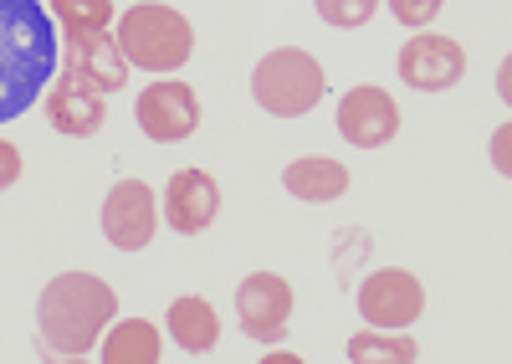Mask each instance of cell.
I'll return each mask as SVG.
<instances>
[{"mask_svg":"<svg viewBox=\"0 0 512 364\" xmlns=\"http://www.w3.org/2000/svg\"><path fill=\"white\" fill-rule=\"evenodd\" d=\"M62 67V31L41 0H0V124L21 118Z\"/></svg>","mask_w":512,"mask_h":364,"instance_id":"6da1fadb","label":"cell"},{"mask_svg":"<svg viewBox=\"0 0 512 364\" xmlns=\"http://www.w3.org/2000/svg\"><path fill=\"white\" fill-rule=\"evenodd\" d=\"M118 313V298L93 272H57L36 303V349L47 359H88L108 323Z\"/></svg>","mask_w":512,"mask_h":364,"instance_id":"7a4b0ae2","label":"cell"},{"mask_svg":"<svg viewBox=\"0 0 512 364\" xmlns=\"http://www.w3.org/2000/svg\"><path fill=\"white\" fill-rule=\"evenodd\" d=\"M113 42H118L128 67H144L154 77H169V72H180L190 62L195 26L175 6H164V0H139V6H128L118 16Z\"/></svg>","mask_w":512,"mask_h":364,"instance_id":"3957f363","label":"cell"},{"mask_svg":"<svg viewBox=\"0 0 512 364\" xmlns=\"http://www.w3.org/2000/svg\"><path fill=\"white\" fill-rule=\"evenodd\" d=\"M328 93V77L318 67L313 52L303 47H282V52H267L251 72V98L256 108H267L272 118H303L323 103Z\"/></svg>","mask_w":512,"mask_h":364,"instance_id":"277c9868","label":"cell"},{"mask_svg":"<svg viewBox=\"0 0 512 364\" xmlns=\"http://www.w3.org/2000/svg\"><path fill=\"white\" fill-rule=\"evenodd\" d=\"M41 103H47V124L67 139H93L108 124V93L72 57L57 67V77H52V88L41 93Z\"/></svg>","mask_w":512,"mask_h":364,"instance_id":"5b68a950","label":"cell"},{"mask_svg":"<svg viewBox=\"0 0 512 364\" xmlns=\"http://www.w3.org/2000/svg\"><path fill=\"white\" fill-rule=\"evenodd\" d=\"M354 303H359V318L369 323V329L400 334L425 313V288H420V277L405 272V267H379V272H369L359 282Z\"/></svg>","mask_w":512,"mask_h":364,"instance_id":"8992f818","label":"cell"},{"mask_svg":"<svg viewBox=\"0 0 512 364\" xmlns=\"http://www.w3.org/2000/svg\"><path fill=\"white\" fill-rule=\"evenodd\" d=\"M134 118L139 129L154 139V144H180L200 129V98L190 83H175V77H164V83H149L134 103Z\"/></svg>","mask_w":512,"mask_h":364,"instance_id":"52a82bcc","label":"cell"},{"mask_svg":"<svg viewBox=\"0 0 512 364\" xmlns=\"http://www.w3.org/2000/svg\"><path fill=\"white\" fill-rule=\"evenodd\" d=\"M400 83L420 88V93H446L456 88L466 77V52L461 42H451V36H436V31H420L410 36V42L400 47Z\"/></svg>","mask_w":512,"mask_h":364,"instance_id":"ba28073f","label":"cell"},{"mask_svg":"<svg viewBox=\"0 0 512 364\" xmlns=\"http://www.w3.org/2000/svg\"><path fill=\"white\" fill-rule=\"evenodd\" d=\"M159 226V200L144 180H118L103 200V236L113 241L118 252H139L154 241Z\"/></svg>","mask_w":512,"mask_h":364,"instance_id":"9c48e42d","label":"cell"},{"mask_svg":"<svg viewBox=\"0 0 512 364\" xmlns=\"http://www.w3.org/2000/svg\"><path fill=\"white\" fill-rule=\"evenodd\" d=\"M338 134H344L354 149H384L400 134V103L384 88H349L338 98Z\"/></svg>","mask_w":512,"mask_h":364,"instance_id":"30bf717a","label":"cell"},{"mask_svg":"<svg viewBox=\"0 0 512 364\" xmlns=\"http://www.w3.org/2000/svg\"><path fill=\"white\" fill-rule=\"evenodd\" d=\"M221 216V185L205 170H175L164 185V226L180 236H200Z\"/></svg>","mask_w":512,"mask_h":364,"instance_id":"8fae6325","label":"cell"},{"mask_svg":"<svg viewBox=\"0 0 512 364\" xmlns=\"http://www.w3.org/2000/svg\"><path fill=\"white\" fill-rule=\"evenodd\" d=\"M236 313H241V329L251 339H282L287 334V318H292V282L277 272H251L241 288H236Z\"/></svg>","mask_w":512,"mask_h":364,"instance_id":"7c38bea8","label":"cell"},{"mask_svg":"<svg viewBox=\"0 0 512 364\" xmlns=\"http://www.w3.org/2000/svg\"><path fill=\"white\" fill-rule=\"evenodd\" d=\"M282 185H287V195L308 200V206H328V200L349 190V165L333 154H303L282 170Z\"/></svg>","mask_w":512,"mask_h":364,"instance_id":"4fadbf2b","label":"cell"},{"mask_svg":"<svg viewBox=\"0 0 512 364\" xmlns=\"http://www.w3.org/2000/svg\"><path fill=\"white\" fill-rule=\"evenodd\" d=\"M62 42H67V57L88 72L103 93H118L128 83V62H123V52L108 31H62Z\"/></svg>","mask_w":512,"mask_h":364,"instance_id":"5bb4252c","label":"cell"},{"mask_svg":"<svg viewBox=\"0 0 512 364\" xmlns=\"http://www.w3.org/2000/svg\"><path fill=\"white\" fill-rule=\"evenodd\" d=\"M169 339H175L185 354H210L216 349V339H221V318H216V308H210L205 298H175L169 303Z\"/></svg>","mask_w":512,"mask_h":364,"instance_id":"9a60e30c","label":"cell"},{"mask_svg":"<svg viewBox=\"0 0 512 364\" xmlns=\"http://www.w3.org/2000/svg\"><path fill=\"white\" fill-rule=\"evenodd\" d=\"M98 354L108 364H154L164 354V344L149 318H123V323H108V339L98 344Z\"/></svg>","mask_w":512,"mask_h":364,"instance_id":"2e32d148","label":"cell"},{"mask_svg":"<svg viewBox=\"0 0 512 364\" xmlns=\"http://www.w3.org/2000/svg\"><path fill=\"white\" fill-rule=\"evenodd\" d=\"M354 364H369V359H379V364H410L420 349H415V339L400 329V334H384V329H364V334H354L349 339V349H344Z\"/></svg>","mask_w":512,"mask_h":364,"instance_id":"e0dca14e","label":"cell"},{"mask_svg":"<svg viewBox=\"0 0 512 364\" xmlns=\"http://www.w3.org/2000/svg\"><path fill=\"white\" fill-rule=\"evenodd\" d=\"M52 21L62 31H108L113 0H52Z\"/></svg>","mask_w":512,"mask_h":364,"instance_id":"ac0fdd59","label":"cell"},{"mask_svg":"<svg viewBox=\"0 0 512 364\" xmlns=\"http://www.w3.org/2000/svg\"><path fill=\"white\" fill-rule=\"evenodd\" d=\"M318 6V16L328 21V26H338V31H359L374 11H379V0H313Z\"/></svg>","mask_w":512,"mask_h":364,"instance_id":"d6986e66","label":"cell"},{"mask_svg":"<svg viewBox=\"0 0 512 364\" xmlns=\"http://www.w3.org/2000/svg\"><path fill=\"white\" fill-rule=\"evenodd\" d=\"M384 6H390V16H395L400 26L420 31V26H431V21L441 16V6H446V0H384Z\"/></svg>","mask_w":512,"mask_h":364,"instance_id":"ffe728a7","label":"cell"},{"mask_svg":"<svg viewBox=\"0 0 512 364\" xmlns=\"http://www.w3.org/2000/svg\"><path fill=\"white\" fill-rule=\"evenodd\" d=\"M21 180V149L11 139H0V190H11Z\"/></svg>","mask_w":512,"mask_h":364,"instance_id":"44dd1931","label":"cell"},{"mask_svg":"<svg viewBox=\"0 0 512 364\" xmlns=\"http://www.w3.org/2000/svg\"><path fill=\"white\" fill-rule=\"evenodd\" d=\"M507 149H512V134H507V129H497V139H492V165H497L502 175L512 170V165H507Z\"/></svg>","mask_w":512,"mask_h":364,"instance_id":"7402d4cb","label":"cell"},{"mask_svg":"<svg viewBox=\"0 0 512 364\" xmlns=\"http://www.w3.org/2000/svg\"><path fill=\"white\" fill-rule=\"evenodd\" d=\"M507 77H512V67H507V62H502V67H497V93H502V103H507V98H512V83H507Z\"/></svg>","mask_w":512,"mask_h":364,"instance_id":"603a6c76","label":"cell"},{"mask_svg":"<svg viewBox=\"0 0 512 364\" xmlns=\"http://www.w3.org/2000/svg\"><path fill=\"white\" fill-rule=\"evenodd\" d=\"M267 364H303V354H287V349H272Z\"/></svg>","mask_w":512,"mask_h":364,"instance_id":"cb8c5ba5","label":"cell"}]
</instances>
